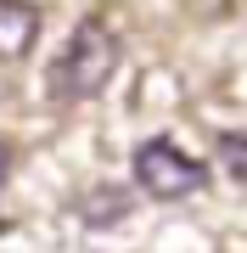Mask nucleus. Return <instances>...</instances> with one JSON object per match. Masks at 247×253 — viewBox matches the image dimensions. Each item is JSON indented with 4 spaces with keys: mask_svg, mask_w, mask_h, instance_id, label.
<instances>
[{
    "mask_svg": "<svg viewBox=\"0 0 247 253\" xmlns=\"http://www.w3.org/2000/svg\"><path fill=\"white\" fill-rule=\"evenodd\" d=\"M112 73H118V34L90 17V23H79L73 34H68L62 51H56V62H51V96H62V101L101 96Z\"/></svg>",
    "mask_w": 247,
    "mask_h": 253,
    "instance_id": "obj_1",
    "label": "nucleus"
},
{
    "mask_svg": "<svg viewBox=\"0 0 247 253\" xmlns=\"http://www.w3.org/2000/svg\"><path fill=\"white\" fill-rule=\"evenodd\" d=\"M135 186L146 191V197H157V203H180V197H191V191L208 186V163L180 152L169 135H152V141H141V152H135Z\"/></svg>",
    "mask_w": 247,
    "mask_h": 253,
    "instance_id": "obj_2",
    "label": "nucleus"
},
{
    "mask_svg": "<svg viewBox=\"0 0 247 253\" xmlns=\"http://www.w3.org/2000/svg\"><path fill=\"white\" fill-rule=\"evenodd\" d=\"M34 40H39V6H28V0H0V62L28 56Z\"/></svg>",
    "mask_w": 247,
    "mask_h": 253,
    "instance_id": "obj_3",
    "label": "nucleus"
},
{
    "mask_svg": "<svg viewBox=\"0 0 247 253\" xmlns=\"http://www.w3.org/2000/svg\"><path fill=\"white\" fill-rule=\"evenodd\" d=\"M219 163L230 169L236 186H247V135H219Z\"/></svg>",
    "mask_w": 247,
    "mask_h": 253,
    "instance_id": "obj_4",
    "label": "nucleus"
},
{
    "mask_svg": "<svg viewBox=\"0 0 247 253\" xmlns=\"http://www.w3.org/2000/svg\"><path fill=\"white\" fill-rule=\"evenodd\" d=\"M118 214H124V191H112V186H101L96 203H84V219H90V225H107V219H118Z\"/></svg>",
    "mask_w": 247,
    "mask_h": 253,
    "instance_id": "obj_5",
    "label": "nucleus"
},
{
    "mask_svg": "<svg viewBox=\"0 0 247 253\" xmlns=\"http://www.w3.org/2000/svg\"><path fill=\"white\" fill-rule=\"evenodd\" d=\"M6 174H11V146L0 141V186H6Z\"/></svg>",
    "mask_w": 247,
    "mask_h": 253,
    "instance_id": "obj_6",
    "label": "nucleus"
}]
</instances>
